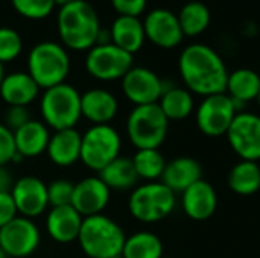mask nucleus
I'll return each mask as SVG.
<instances>
[{"label": "nucleus", "mask_w": 260, "mask_h": 258, "mask_svg": "<svg viewBox=\"0 0 260 258\" xmlns=\"http://www.w3.org/2000/svg\"><path fill=\"white\" fill-rule=\"evenodd\" d=\"M178 68L186 88L203 97L225 93L229 71L216 50L206 44L187 46L178 59Z\"/></svg>", "instance_id": "obj_1"}, {"label": "nucleus", "mask_w": 260, "mask_h": 258, "mask_svg": "<svg viewBox=\"0 0 260 258\" xmlns=\"http://www.w3.org/2000/svg\"><path fill=\"white\" fill-rule=\"evenodd\" d=\"M58 32L61 41L69 49L90 50L99 43V15L88 2L76 0L59 9Z\"/></svg>", "instance_id": "obj_2"}, {"label": "nucleus", "mask_w": 260, "mask_h": 258, "mask_svg": "<svg viewBox=\"0 0 260 258\" xmlns=\"http://www.w3.org/2000/svg\"><path fill=\"white\" fill-rule=\"evenodd\" d=\"M126 234L105 214L85 217L78 237L79 248L88 258H122Z\"/></svg>", "instance_id": "obj_3"}, {"label": "nucleus", "mask_w": 260, "mask_h": 258, "mask_svg": "<svg viewBox=\"0 0 260 258\" xmlns=\"http://www.w3.org/2000/svg\"><path fill=\"white\" fill-rule=\"evenodd\" d=\"M43 123L53 131L75 128L82 117L81 93L70 84H59L44 90L40 100Z\"/></svg>", "instance_id": "obj_4"}, {"label": "nucleus", "mask_w": 260, "mask_h": 258, "mask_svg": "<svg viewBox=\"0 0 260 258\" xmlns=\"http://www.w3.org/2000/svg\"><path fill=\"white\" fill-rule=\"evenodd\" d=\"M70 71L66 49L53 41H43L32 47L27 56V73L43 90L64 84Z\"/></svg>", "instance_id": "obj_5"}, {"label": "nucleus", "mask_w": 260, "mask_h": 258, "mask_svg": "<svg viewBox=\"0 0 260 258\" xmlns=\"http://www.w3.org/2000/svg\"><path fill=\"white\" fill-rule=\"evenodd\" d=\"M177 205L175 193L161 181L137 186L128 199L131 216L142 224H155L166 219Z\"/></svg>", "instance_id": "obj_6"}, {"label": "nucleus", "mask_w": 260, "mask_h": 258, "mask_svg": "<svg viewBox=\"0 0 260 258\" xmlns=\"http://www.w3.org/2000/svg\"><path fill=\"white\" fill-rule=\"evenodd\" d=\"M168 131L169 120L158 103L134 106L126 119V135L136 149H158Z\"/></svg>", "instance_id": "obj_7"}, {"label": "nucleus", "mask_w": 260, "mask_h": 258, "mask_svg": "<svg viewBox=\"0 0 260 258\" xmlns=\"http://www.w3.org/2000/svg\"><path fill=\"white\" fill-rule=\"evenodd\" d=\"M122 138L111 125H91L82 134L81 163L93 170L101 172L105 166L120 157Z\"/></svg>", "instance_id": "obj_8"}, {"label": "nucleus", "mask_w": 260, "mask_h": 258, "mask_svg": "<svg viewBox=\"0 0 260 258\" xmlns=\"http://www.w3.org/2000/svg\"><path fill=\"white\" fill-rule=\"evenodd\" d=\"M238 113L239 109L230 96L227 93H218L201 100L195 111V122L204 135L216 138L227 134Z\"/></svg>", "instance_id": "obj_9"}, {"label": "nucleus", "mask_w": 260, "mask_h": 258, "mask_svg": "<svg viewBox=\"0 0 260 258\" xmlns=\"http://www.w3.org/2000/svg\"><path fill=\"white\" fill-rule=\"evenodd\" d=\"M133 67V55L113 43H98L85 58L87 71L99 81L122 79Z\"/></svg>", "instance_id": "obj_10"}, {"label": "nucleus", "mask_w": 260, "mask_h": 258, "mask_svg": "<svg viewBox=\"0 0 260 258\" xmlns=\"http://www.w3.org/2000/svg\"><path fill=\"white\" fill-rule=\"evenodd\" d=\"M41 233L32 219L17 216L0 228V249L8 258L30 257L40 246Z\"/></svg>", "instance_id": "obj_11"}, {"label": "nucleus", "mask_w": 260, "mask_h": 258, "mask_svg": "<svg viewBox=\"0 0 260 258\" xmlns=\"http://www.w3.org/2000/svg\"><path fill=\"white\" fill-rule=\"evenodd\" d=\"M233 152L245 161L260 160V116L239 111L225 134Z\"/></svg>", "instance_id": "obj_12"}, {"label": "nucleus", "mask_w": 260, "mask_h": 258, "mask_svg": "<svg viewBox=\"0 0 260 258\" xmlns=\"http://www.w3.org/2000/svg\"><path fill=\"white\" fill-rule=\"evenodd\" d=\"M165 88L160 76L146 67H133L122 78V91L136 106L158 103Z\"/></svg>", "instance_id": "obj_13"}, {"label": "nucleus", "mask_w": 260, "mask_h": 258, "mask_svg": "<svg viewBox=\"0 0 260 258\" xmlns=\"http://www.w3.org/2000/svg\"><path fill=\"white\" fill-rule=\"evenodd\" d=\"M11 196L18 216L35 219L49 208L47 184L37 176H21L12 184Z\"/></svg>", "instance_id": "obj_14"}, {"label": "nucleus", "mask_w": 260, "mask_h": 258, "mask_svg": "<svg viewBox=\"0 0 260 258\" xmlns=\"http://www.w3.org/2000/svg\"><path fill=\"white\" fill-rule=\"evenodd\" d=\"M111 198V190L99 176H87L75 184L72 207L85 219L104 214Z\"/></svg>", "instance_id": "obj_15"}, {"label": "nucleus", "mask_w": 260, "mask_h": 258, "mask_svg": "<svg viewBox=\"0 0 260 258\" xmlns=\"http://www.w3.org/2000/svg\"><path fill=\"white\" fill-rule=\"evenodd\" d=\"M143 27L146 38L161 49L177 47L184 38L178 17L163 8L151 11L143 21Z\"/></svg>", "instance_id": "obj_16"}, {"label": "nucleus", "mask_w": 260, "mask_h": 258, "mask_svg": "<svg viewBox=\"0 0 260 258\" xmlns=\"http://www.w3.org/2000/svg\"><path fill=\"white\" fill-rule=\"evenodd\" d=\"M181 208L192 220H207L218 208V195L210 182L200 179L181 193Z\"/></svg>", "instance_id": "obj_17"}, {"label": "nucleus", "mask_w": 260, "mask_h": 258, "mask_svg": "<svg viewBox=\"0 0 260 258\" xmlns=\"http://www.w3.org/2000/svg\"><path fill=\"white\" fill-rule=\"evenodd\" d=\"M84 217L72 207H50L46 216V231L56 243L76 242L82 228Z\"/></svg>", "instance_id": "obj_18"}, {"label": "nucleus", "mask_w": 260, "mask_h": 258, "mask_svg": "<svg viewBox=\"0 0 260 258\" xmlns=\"http://www.w3.org/2000/svg\"><path fill=\"white\" fill-rule=\"evenodd\" d=\"M82 134L76 128L55 131L50 135L46 154L58 167H70L81 161Z\"/></svg>", "instance_id": "obj_19"}, {"label": "nucleus", "mask_w": 260, "mask_h": 258, "mask_svg": "<svg viewBox=\"0 0 260 258\" xmlns=\"http://www.w3.org/2000/svg\"><path fill=\"white\" fill-rule=\"evenodd\" d=\"M119 102L116 96L104 88H91L81 94V113L93 125H110L117 116Z\"/></svg>", "instance_id": "obj_20"}, {"label": "nucleus", "mask_w": 260, "mask_h": 258, "mask_svg": "<svg viewBox=\"0 0 260 258\" xmlns=\"http://www.w3.org/2000/svg\"><path fill=\"white\" fill-rule=\"evenodd\" d=\"M200 179H203V167L198 160L192 157H178L166 163L160 181L177 195L183 193Z\"/></svg>", "instance_id": "obj_21"}, {"label": "nucleus", "mask_w": 260, "mask_h": 258, "mask_svg": "<svg viewBox=\"0 0 260 258\" xmlns=\"http://www.w3.org/2000/svg\"><path fill=\"white\" fill-rule=\"evenodd\" d=\"M40 87L26 71L6 75L0 85V96L8 106H27L40 94Z\"/></svg>", "instance_id": "obj_22"}, {"label": "nucleus", "mask_w": 260, "mask_h": 258, "mask_svg": "<svg viewBox=\"0 0 260 258\" xmlns=\"http://www.w3.org/2000/svg\"><path fill=\"white\" fill-rule=\"evenodd\" d=\"M50 140L49 128L40 120H29L14 132L17 154L24 158H35L46 152Z\"/></svg>", "instance_id": "obj_23"}, {"label": "nucleus", "mask_w": 260, "mask_h": 258, "mask_svg": "<svg viewBox=\"0 0 260 258\" xmlns=\"http://www.w3.org/2000/svg\"><path fill=\"white\" fill-rule=\"evenodd\" d=\"M260 91V75L251 68H238L229 73L225 93L238 109L248 102L257 100Z\"/></svg>", "instance_id": "obj_24"}, {"label": "nucleus", "mask_w": 260, "mask_h": 258, "mask_svg": "<svg viewBox=\"0 0 260 258\" xmlns=\"http://www.w3.org/2000/svg\"><path fill=\"white\" fill-rule=\"evenodd\" d=\"M146 40L143 21L139 17L119 15L111 26V43L122 50L134 55L139 52Z\"/></svg>", "instance_id": "obj_25"}, {"label": "nucleus", "mask_w": 260, "mask_h": 258, "mask_svg": "<svg viewBox=\"0 0 260 258\" xmlns=\"http://www.w3.org/2000/svg\"><path fill=\"white\" fill-rule=\"evenodd\" d=\"M98 176L107 184L110 190H129L136 189L139 176L136 173L133 160L128 157H117L108 166H105Z\"/></svg>", "instance_id": "obj_26"}, {"label": "nucleus", "mask_w": 260, "mask_h": 258, "mask_svg": "<svg viewBox=\"0 0 260 258\" xmlns=\"http://www.w3.org/2000/svg\"><path fill=\"white\" fill-rule=\"evenodd\" d=\"M158 106L168 117V120H184L195 109V100L192 93L183 87H169L165 88Z\"/></svg>", "instance_id": "obj_27"}, {"label": "nucleus", "mask_w": 260, "mask_h": 258, "mask_svg": "<svg viewBox=\"0 0 260 258\" xmlns=\"http://www.w3.org/2000/svg\"><path fill=\"white\" fill-rule=\"evenodd\" d=\"M229 187L239 196H251L260 190V166L256 161L241 160L229 173Z\"/></svg>", "instance_id": "obj_28"}, {"label": "nucleus", "mask_w": 260, "mask_h": 258, "mask_svg": "<svg viewBox=\"0 0 260 258\" xmlns=\"http://www.w3.org/2000/svg\"><path fill=\"white\" fill-rule=\"evenodd\" d=\"M163 243L149 231H139L126 237L122 258H163Z\"/></svg>", "instance_id": "obj_29"}, {"label": "nucleus", "mask_w": 260, "mask_h": 258, "mask_svg": "<svg viewBox=\"0 0 260 258\" xmlns=\"http://www.w3.org/2000/svg\"><path fill=\"white\" fill-rule=\"evenodd\" d=\"M131 160L139 179H145L148 182L161 179L168 163L160 149H137Z\"/></svg>", "instance_id": "obj_30"}, {"label": "nucleus", "mask_w": 260, "mask_h": 258, "mask_svg": "<svg viewBox=\"0 0 260 258\" xmlns=\"http://www.w3.org/2000/svg\"><path fill=\"white\" fill-rule=\"evenodd\" d=\"M184 36H197L210 24V11L201 2L186 3L177 15Z\"/></svg>", "instance_id": "obj_31"}, {"label": "nucleus", "mask_w": 260, "mask_h": 258, "mask_svg": "<svg viewBox=\"0 0 260 258\" xmlns=\"http://www.w3.org/2000/svg\"><path fill=\"white\" fill-rule=\"evenodd\" d=\"M23 49L21 36L11 27H0V62L14 61Z\"/></svg>", "instance_id": "obj_32"}, {"label": "nucleus", "mask_w": 260, "mask_h": 258, "mask_svg": "<svg viewBox=\"0 0 260 258\" xmlns=\"http://www.w3.org/2000/svg\"><path fill=\"white\" fill-rule=\"evenodd\" d=\"M11 2L14 9L20 15L32 20H40L47 17L55 8L53 0H11Z\"/></svg>", "instance_id": "obj_33"}, {"label": "nucleus", "mask_w": 260, "mask_h": 258, "mask_svg": "<svg viewBox=\"0 0 260 258\" xmlns=\"http://www.w3.org/2000/svg\"><path fill=\"white\" fill-rule=\"evenodd\" d=\"M75 184L69 179H55L47 186V196L50 207L72 205Z\"/></svg>", "instance_id": "obj_34"}, {"label": "nucleus", "mask_w": 260, "mask_h": 258, "mask_svg": "<svg viewBox=\"0 0 260 258\" xmlns=\"http://www.w3.org/2000/svg\"><path fill=\"white\" fill-rule=\"evenodd\" d=\"M15 155L17 149L14 132L3 123H0V166H8L9 163H14Z\"/></svg>", "instance_id": "obj_35"}, {"label": "nucleus", "mask_w": 260, "mask_h": 258, "mask_svg": "<svg viewBox=\"0 0 260 258\" xmlns=\"http://www.w3.org/2000/svg\"><path fill=\"white\" fill-rule=\"evenodd\" d=\"M30 119V114L27 111V106H8L5 113V126H8L12 132L20 129L23 125H26Z\"/></svg>", "instance_id": "obj_36"}, {"label": "nucleus", "mask_w": 260, "mask_h": 258, "mask_svg": "<svg viewBox=\"0 0 260 258\" xmlns=\"http://www.w3.org/2000/svg\"><path fill=\"white\" fill-rule=\"evenodd\" d=\"M111 3L123 17H139L146 8V0H111Z\"/></svg>", "instance_id": "obj_37"}, {"label": "nucleus", "mask_w": 260, "mask_h": 258, "mask_svg": "<svg viewBox=\"0 0 260 258\" xmlns=\"http://www.w3.org/2000/svg\"><path fill=\"white\" fill-rule=\"evenodd\" d=\"M17 216H18V211L11 196V192L0 193V228L8 225Z\"/></svg>", "instance_id": "obj_38"}, {"label": "nucleus", "mask_w": 260, "mask_h": 258, "mask_svg": "<svg viewBox=\"0 0 260 258\" xmlns=\"http://www.w3.org/2000/svg\"><path fill=\"white\" fill-rule=\"evenodd\" d=\"M12 184H14V181H12L9 170L6 169V166H0V193L11 192Z\"/></svg>", "instance_id": "obj_39"}, {"label": "nucleus", "mask_w": 260, "mask_h": 258, "mask_svg": "<svg viewBox=\"0 0 260 258\" xmlns=\"http://www.w3.org/2000/svg\"><path fill=\"white\" fill-rule=\"evenodd\" d=\"M73 2H76V0H53V3L55 5H58V6H67V5H70V3H73Z\"/></svg>", "instance_id": "obj_40"}, {"label": "nucleus", "mask_w": 260, "mask_h": 258, "mask_svg": "<svg viewBox=\"0 0 260 258\" xmlns=\"http://www.w3.org/2000/svg\"><path fill=\"white\" fill-rule=\"evenodd\" d=\"M5 68H3V64L0 62V85H2V82H3V79H5Z\"/></svg>", "instance_id": "obj_41"}, {"label": "nucleus", "mask_w": 260, "mask_h": 258, "mask_svg": "<svg viewBox=\"0 0 260 258\" xmlns=\"http://www.w3.org/2000/svg\"><path fill=\"white\" fill-rule=\"evenodd\" d=\"M0 258H8V257H6V254H5V252H3L2 249H0Z\"/></svg>", "instance_id": "obj_42"}, {"label": "nucleus", "mask_w": 260, "mask_h": 258, "mask_svg": "<svg viewBox=\"0 0 260 258\" xmlns=\"http://www.w3.org/2000/svg\"><path fill=\"white\" fill-rule=\"evenodd\" d=\"M257 102H259V105H260V91H259V97H257Z\"/></svg>", "instance_id": "obj_43"}, {"label": "nucleus", "mask_w": 260, "mask_h": 258, "mask_svg": "<svg viewBox=\"0 0 260 258\" xmlns=\"http://www.w3.org/2000/svg\"><path fill=\"white\" fill-rule=\"evenodd\" d=\"M163 258H171V257H163Z\"/></svg>", "instance_id": "obj_44"}]
</instances>
